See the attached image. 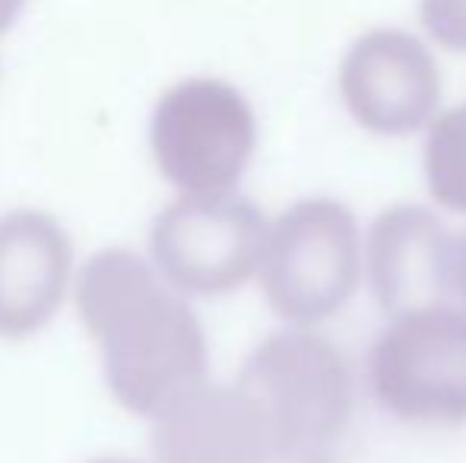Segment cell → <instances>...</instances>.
Returning a JSON list of instances; mask_svg holds the SVG:
<instances>
[{
	"label": "cell",
	"instance_id": "1",
	"mask_svg": "<svg viewBox=\"0 0 466 463\" xmlns=\"http://www.w3.org/2000/svg\"><path fill=\"white\" fill-rule=\"evenodd\" d=\"M76 308L98 340L105 381L115 400L137 416H162L207 384V337L159 267L124 247L86 260Z\"/></svg>",
	"mask_w": 466,
	"mask_h": 463
},
{
	"label": "cell",
	"instance_id": "2",
	"mask_svg": "<svg viewBox=\"0 0 466 463\" xmlns=\"http://www.w3.org/2000/svg\"><path fill=\"white\" fill-rule=\"evenodd\" d=\"M238 388L267 419L277 460L320 458L350 426V362L330 340L308 330L267 337L248 356Z\"/></svg>",
	"mask_w": 466,
	"mask_h": 463
},
{
	"label": "cell",
	"instance_id": "3",
	"mask_svg": "<svg viewBox=\"0 0 466 463\" xmlns=\"http://www.w3.org/2000/svg\"><path fill=\"white\" fill-rule=\"evenodd\" d=\"M359 279L362 238L350 206L330 197L299 200L267 232L260 283L286 321H327L356 296Z\"/></svg>",
	"mask_w": 466,
	"mask_h": 463
},
{
	"label": "cell",
	"instance_id": "4",
	"mask_svg": "<svg viewBox=\"0 0 466 463\" xmlns=\"http://www.w3.org/2000/svg\"><path fill=\"white\" fill-rule=\"evenodd\" d=\"M369 384L400 422H466V311L441 302L390 317L371 347Z\"/></svg>",
	"mask_w": 466,
	"mask_h": 463
},
{
	"label": "cell",
	"instance_id": "5",
	"mask_svg": "<svg viewBox=\"0 0 466 463\" xmlns=\"http://www.w3.org/2000/svg\"><path fill=\"white\" fill-rule=\"evenodd\" d=\"M159 172L185 194H226L258 146V121L235 86L197 76L159 99L149 124Z\"/></svg>",
	"mask_w": 466,
	"mask_h": 463
},
{
	"label": "cell",
	"instance_id": "6",
	"mask_svg": "<svg viewBox=\"0 0 466 463\" xmlns=\"http://www.w3.org/2000/svg\"><path fill=\"white\" fill-rule=\"evenodd\" d=\"M267 232L241 194H185L153 223V264L185 296H226L260 270Z\"/></svg>",
	"mask_w": 466,
	"mask_h": 463
},
{
	"label": "cell",
	"instance_id": "7",
	"mask_svg": "<svg viewBox=\"0 0 466 463\" xmlns=\"http://www.w3.org/2000/svg\"><path fill=\"white\" fill-rule=\"evenodd\" d=\"M339 96L365 130L406 136L438 112L441 74L416 35L371 29L352 42L339 64Z\"/></svg>",
	"mask_w": 466,
	"mask_h": 463
},
{
	"label": "cell",
	"instance_id": "8",
	"mask_svg": "<svg viewBox=\"0 0 466 463\" xmlns=\"http://www.w3.org/2000/svg\"><path fill=\"white\" fill-rule=\"evenodd\" d=\"M454 235L422 206L384 210L369 229V283L374 302L390 317L441 305L457 292Z\"/></svg>",
	"mask_w": 466,
	"mask_h": 463
},
{
	"label": "cell",
	"instance_id": "9",
	"mask_svg": "<svg viewBox=\"0 0 466 463\" xmlns=\"http://www.w3.org/2000/svg\"><path fill=\"white\" fill-rule=\"evenodd\" d=\"M156 463H277L267 419L235 384H200L156 416Z\"/></svg>",
	"mask_w": 466,
	"mask_h": 463
},
{
	"label": "cell",
	"instance_id": "10",
	"mask_svg": "<svg viewBox=\"0 0 466 463\" xmlns=\"http://www.w3.org/2000/svg\"><path fill=\"white\" fill-rule=\"evenodd\" d=\"M70 238L48 213L0 216V337L23 340L42 330L64 302Z\"/></svg>",
	"mask_w": 466,
	"mask_h": 463
},
{
	"label": "cell",
	"instance_id": "11",
	"mask_svg": "<svg viewBox=\"0 0 466 463\" xmlns=\"http://www.w3.org/2000/svg\"><path fill=\"white\" fill-rule=\"evenodd\" d=\"M425 178L438 206L466 213V106L431 121L425 140Z\"/></svg>",
	"mask_w": 466,
	"mask_h": 463
},
{
	"label": "cell",
	"instance_id": "12",
	"mask_svg": "<svg viewBox=\"0 0 466 463\" xmlns=\"http://www.w3.org/2000/svg\"><path fill=\"white\" fill-rule=\"evenodd\" d=\"M422 25L438 45L466 51V0H422Z\"/></svg>",
	"mask_w": 466,
	"mask_h": 463
},
{
	"label": "cell",
	"instance_id": "13",
	"mask_svg": "<svg viewBox=\"0 0 466 463\" xmlns=\"http://www.w3.org/2000/svg\"><path fill=\"white\" fill-rule=\"evenodd\" d=\"M23 6H25V0H0V35L16 23Z\"/></svg>",
	"mask_w": 466,
	"mask_h": 463
},
{
	"label": "cell",
	"instance_id": "14",
	"mask_svg": "<svg viewBox=\"0 0 466 463\" xmlns=\"http://www.w3.org/2000/svg\"><path fill=\"white\" fill-rule=\"evenodd\" d=\"M457 292H461V298L466 302V238L457 247Z\"/></svg>",
	"mask_w": 466,
	"mask_h": 463
},
{
	"label": "cell",
	"instance_id": "15",
	"mask_svg": "<svg viewBox=\"0 0 466 463\" xmlns=\"http://www.w3.org/2000/svg\"><path fill=\"white\" fill-rule=\"evenodd\" d=\"M299 463H333L327 454H320V458H308V460H299Z\"/></svg>",
	"mask_w": 466,
	"mask_h": 463
},
{
	"label": "cell",
	"instance_id": "16",
	"mask_svg": "<svg viewBox=\"0 0 466 463\" xmlns=\"http://www.w3.org/2000/svg\"><path fill=\"white\" fill-rule=\"evenodd\" d=\"M96 463H130V460H96Z\"/></svg>",
	"mask_w": 466,
	"mask_h": 463
}]
</instances>
